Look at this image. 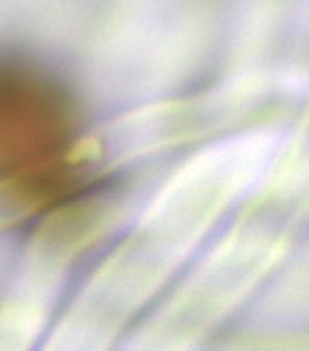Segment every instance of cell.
Wrapping results in <instances>:
<instances>
[{"mask_svg":"<svg viewBox=\"0 0 309 351\" xmlns=\"http://www.w3.org/2000/svg\"><path fill=\"white\" fill-rule=\"evenodd\" d=\"M68 129V108L53 86L25 68L0 66V182H49L71 142Z\"/></svg>","mask_w":309,"mask_h":351,"instance_id":"1","label":"cell"}]
</instances>
